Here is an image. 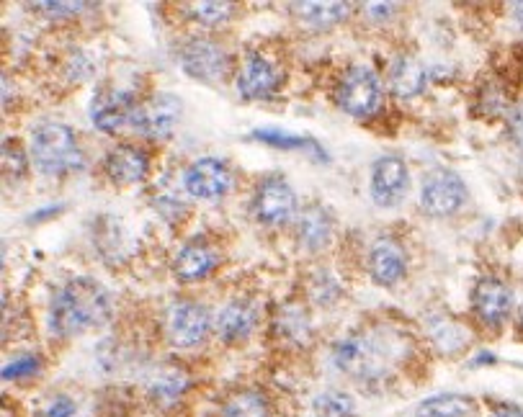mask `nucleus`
Listing matches in <instances>:
<instances>
[{
	"label": "nucleus",
	"instance_id": "1a4fd4ad",
	"mask_svg": "<svg viewBox=\"0 0 523 417\" xmlns=\"http://www.w3.org/2000/svg\"><path fill=\"white\" fill-rule=\"evenodd\" d=\"M408 165L405 160L397 158V155H384L374 163L371 168V178H369V191L371 199L377 201L379 206L390 209V206H397L405 194H408Z\"/></svg>",
	"mask_w": 523,
	"mask_h": 417
},
{
	"label": "nucleus",
	"instance_id": "7ed1b4c3",
	"mask_svg": "<svg viewBox=\"0 0 523 417\" xmlns=\"http://www.w3.org/2000/svg\"><path fill=\"white\" fill-rule=\"evenodd\" d=\"M335 98L346 114L364 119V116L377 114L379 103H382V83L369 67H351L343 73Z\"/></svg>",
	"mask_w": 523,
	"mask_h": 417
},
{
	"label": "nucleus",
	"instance_id": "f03ea898",
	"mask_svg": "<svg viewBox=\"0 0 523 417\" xmlns=\"http://www.w3.org/2000/svg\"><path fill=\"white\" fill-rule=\"evenodd\" d=\"M31 158L44 173H70L83 168V150L67 124L44 121L31 134Z\"/></svg>",
	"mask_w": 523,
	"mask_h": 417
},
{
	"label": "nucleus",
	"instance_id": "cd10ccee",
	"mask_svg": "<svg viewBox=\"0 0 523 417\" xmlns=\"http://www.w3.org/2000/svg\"><path fill=\"white\" fill-rule=\"evenodd\" d=\"M39 371V358L37 356H24V358H13L6 363L3 369V379H26V376H34Z\"/></svg>",
	"mask_w": 523,
	"mask_h": 417
},
{
	"label": "nucleus",
	"instance_id": "dca6fc26",
	"mask_svg": "<svg viewBox=\"0 0 523 417\" xmlns=\"http://www.w3.org/2000/svg\"><path fill=\"white\" fill-rule=\"evenodd\" d=\"M472 299H475V312L480 315V320L493 327H498L500 322L508 317L513 304L511 289H508L500 278L493 276L482 278L480 284L475 286V297Z\"/></svg>",
	"mask_w": 523,
	"mask_h": 417
},
{
	"label": "nucleus",
	"instance_id": "7c9ffc66",
	"mask_svg": "<svg viewBox=\"0 0 523 417\" xmlns=\"http://www.w3.org/2000/svg\"><path fill=\"white\" fill-rule=\"evenodd\" d=\"M42 8H47V13H55V16H70V13L83 11L86 3H44Z\"/></svg>",
	"mask_w": 523,
	"mask_h": 417
},
{
	"label": "nucleus",
	"instance_id": "c756f323",
	"mask_svg": "<svg viewBox=\"0 0 523 417\" xmlns=\"http://www.w3.org/2000/svg\"><path fill=\"white\" fill-rule=\"evenodd\" d=\"M508 132H511L513 142L523 147V103L516 106V109L511 111V116H508Z\"/></svg>",
	"mask_w": 523,
	"mask_h": 417
},
{
	"label": "nucleus",
	"instance_id": "412c9836",
	"mask_svg": "<svg viewBox=\"0 0 523 417\" xmlns=\"http://www.w3.org/2000/svg\"><path fill=\"white\" fill-rule=\"evenodd\" d=\"M477 405L462 394H438L418 407L415 417H475Z\"/></svg>",
	"mask_w": 523,
	"mask_h": 417
},
{
	"label": "nucleus",
	"instance_id": "a211bd4d",
	"mask_svg": "<svg viewBox=\"0 0 523 417\" xmlns=\"http://www.w3.org/2000/svg\"><path fill=\"white\" fill-rule=\"evenodd\" d=\"M219 258L204 242H191L176 255V276L181 281H201L217 268Z\"/></svg>",
	"mask_w": 523,
	"mask_h": 417
},
{
	"label": "nucleus",
	"instance_id": "f8f14e48",
	"mask_svg": "<svg viewBox=\"0 0 523 417\" xmlns=\"http://www.w3.org/2000/svg\"><path fill=\"white\" fill-rule=\"evenodd\" d=\"M335 358H338V366L343 371L353 376H361V379H369V376H377L382 371L384 361L382 353L377 351V345L371 343L369 338H361V335H353V338H346L338 351H335Z\"/></svg>",
	"mask_w": 523,
	"mask_h": 417
},
{
	"label": "nucleus",
	"instance_id": "bb28decb",
	"mask_svg": "<svg viewBox=\"0 0 523 417\" xmlns=\"http://www.w3.org/2000/svg\"><path fill=\"white\" fill-rule=\"evenodd\" d=\"M42 417H88V415L80 410L75 399L60 394V397L49 399L47 407H44V412H42Z\"/></svg>",
	"mask_w": 523,
	"mask_h": 417
},
{
	"label": "nucleus",
	"instance_id": "20e7f679",
	"mask_svg": "<svg viewBox=\"0 0 523 417\" xmlns=\"http://www.w3.org/2000/svg\"><path fill=\"white\" fill-rule=\"evenodd\" d=\"M253 212H256L258 222L268 224V227H279V224H286L297 214V194L279 173L266 176L256 188Z\"/></svg>",
	"mask_w": 523,
	"mask_h": 417
},
{
	"label": "nucleus",
	"instance_id": "2eb2a0df",
	"mask_svg": "<svg viewBox=\"0 0 523 417\" xmlns=\"http://www.w3.org/2000/svg\"><path fill=\"white\" fill-rule=\"evenodd\" d=\"M106 173L119 186H134L142 183L150 173V158L147 152L134 145H119L106 158Z\"/></svg>",
	"mask_w": 523,
	"mask_h": 417
},
{
	"label": "nucleus",
	"instance_id": "f704fd0d",
	"mask_svg": "<svg viewBox=\"0 0 523 417\" xmlns=\"http://www.w3.org/2000/svg\"><path fill=\"white\" fill-rule=\"evenodd\" d=\"M521 325H523V309H521Z\"/></svg>",
	"mask_w": 523,
	"mask_h": 417
},
{
	"label": "nucleus",
	"instance_id": "ddd939ff",
	"mask_svg": "<svg viewBox=\"0 0 523 417\" xmlns=\"http://www.w3.org/2000/svg\"><path fill=\"white\" fill-rule=\"evenodd\" d=\"M405 271H408V253L392 237H382L369 250V273L379 286H395Z\"/></svg>",
	"mask_w": 523,
	"mask_h": 417
},
{
	"label": "nucleus",
	"instance_id": "423d86ee",
	"mask_svg": "<svg viewBox=\"0 0 523 417\" xmlns=\"http://www.w3.org/2000/svg\"><path fill=\"white\" fill-rule=\"evenodd\" d=\"M183 111L181 98L173 93H155L153 98L137 103L132 116L134 132H140L142 137L160 139L168 137L173 132V127L178 124Z\"/></svg>",
	"mask_w": 523,
	"mask_h": 417
},
{
	"label": "nucleus",
	"instance_id": "39448f33",
	"mask_svg": "<svg viewBox=\"0 0 523 417\" xmlns=\"http://www.w3.org/2000/svg\"><path fill=\"white\" fill-rule=\"evenodd\" d=\"M467 201V186L454 170H433L420 188V204L431 217H451Z\"/></svg>",
	"mask_w": 523,
	"mask_h": 417
},
{
	"label": "nucleus",
	"instance_id": "f3484780",
	"mask_svg": "<svg viewBox=\"0 0 523 417\" xmlns=\"http://www.w3.org/2000/svg\"><path fill=\"white\" fill-rule=\"evenodd\" d=\"M335 230V219L330 209H325L323 204H312L307 206L302 217H299V242L305 245L307 250H323L330 242Z\"/></svg>",
	"mask_w": 523,
	"mask_h": 417
},
{
	"label": "nucleus",
	"instance_id": "393cba45",
	"mask_svg": "<svg viewBox=\"0 0 523 417\" xmlns=\"http://www.w3.org/2000/svg\"><path fill=\"white\" fill-rule=\"evenodd\" d=\"M315 417H353L356 405L343 392H325L315 399Z\"/></svg>",
	"mask_w": 523,
	"mask_h": 417
},
{
	"label": "nucleus",
	"instance_id": "a878e982",
	"mask_svg": "<svg viewBox=\"0 0 523 417\" xmlns=\"http://www.w3.org/2000/svg\"><path fill=\"white\" fill-rule=\"evenodd\" d=\"M232 13L230 3H196L194 6V16L201 21V24L214 26L219 21H225L227 16Z\"/></svg>",
	"mask_w": 523,
	"mask_h": 417
},
{
	"label": "nucleus",
	"instance_id": "473e14b6",
	"mask_svg": "<svg viewBox=\"0 0 523 417\" xmlns=\"http://www.w3.org/2000/svg\"><path fill=\"white\" fill-rule=\"evenodd\" d=\"M495 417H523V410H518V407H511V405H503L495 410Z\"/></svg>",
	"mask_w": 523,
	"mask_h": 417
},
{
	"label": "nucleus",
	"instance_id": "f257e3e1",
	"mask_svg": "<svg viewBox=\"0 0 523 417\" xmlns=\"http://www.w3.org/2000/svg\"><path fill=\"white\" fill-rule=\"evenodd\" d=\"M111 317V297L91 276L70 278L57 289L49 307V327L60 338H73L104 325Z\"/></svg>",
	"mask_w": 523,
	"mask_h": 417
},
{
	"label": "nucleus",
	"instance_id": "6e6552de",
	"mask_svg": "<svg viewBox=\"0 0 523 417\" xmlns=\"http://www.w3.org/2000/svg\"><path fill=\"white\" fill-rule=\"evenodd\" d=\"M134 109H137V103H134L132 93L116 88V85H101L91 101V119L96 129L114 134L132 124Z\"/></svg>",
	"mask_w": 523,
	"mask_h": 417
},
{
	"label": "nucleus",
	"instance_id": "4468645a",
	"mask_svg": "<svg viewBox=\"0 0 523 417\" xmlns=\"http://www.w3.org/2000/svg\"><path fill=\"white\" fill-rule=\"evenodd\" d=\"M281 73L276 70L274 62H268L258 52L248 55L243 70L238 75V91L243 98H268L279 91Z\"/></svg>",
	"mask_w": 523,
	"mask_h": 417
},
{
	"label": "nucleus",
	"instance_id": "4be33fe9",
	"mask_svg": "<svg viewBox=\"0 0 523 417\" xmlns=\"http://www.w3.org/2000/svg\"><path fill=\"white\" fill-rule=\"evenodd\" d=\"M294 13L305 21L307 26L328 29V26L341 24L348 16L346 3H294Z\"/></svg>",
	"mask_w": 523,
	"mask_h": 417
},
{
	"label": "nucleus",
	"instance_id": "6ab92c4d",
	"mask_svg": "<svg viewBox=\"0 0 523 417\" xmlns=\"http://www.w3.org/2000/svg\"><path fill=\"white\" fill-rule=\"evenodd\" d=\"M217 327L225 343H240L256 327V309L250 307L248 302H230L219 312Z\"/></svg>",
	"mask_w": 523,
	"mask_h": 417
},
{
	"label": "nucleus",
	"instance_id": "9d476101",
	"mask_svg": "<svg viewBox=\"0 0 523 417\" xmlns=\"http://www.w3.org/2000/svg\"><path fill=\"white\" fill-rule=\"evenodd\" d=\"M183 186L194 199L217 201L232 188V170L217 158H201L183 173Z\"/></svg>",
	"mask_w": 523,
	"mask_h": 417
},
{
	"label": "nucleus",
	"instance_id": "aec40b11",
	"mask_svg": "<svg viewBox=\"0 0 523 417\" xmlns=\"http://www.w3.org/2000/svg\"><path fill=\"white\" fill-rule=\"evenodd\" d=\"M390 88L400 98H415L426 88V70L413 57H400L390 70Z\"/></svg>",
	"mask_w": 523,
	"mask_h": 417
},
{
	"label": "nucleus",
	"instance_id": "72a5a7b5",
	"mask_svg": "<svg viewBox=\"0 0 523 417\" xmlns=\"http://www.w3.org/2000/svg\"><path fill=\"white\" fill-rule=\"evenodd\" d=\"M516 19L523 26V3H516Z\"/></svg>",
	"mask_w": 523,
	"mask_h": 417
},
{
	"label": "nucleus",
	"instance_id": "5701e85b",
	"mask_svg": "<svg viewBox=\"0 0 523 417\" xmlns=\"http://www.w3.org/2000/svg\"><path fill=\"white\" fill-rule=\"evenodd\" d=\"M268 402L261 392H238L227 399L225 417H268Z\"/></svg>",
	"mask_w": 523,
	"mask_h": 417
},
{
	"label": "nucleus",
	"instance_id": "0eeeda50",
	"mask_svg": "<svg viewBox=\"0 0 523 417\" xmlns=\"http://www.w3.org/2000/svg\"><path fill=\"white\" fill-rule=\"evenodd\" d=\"M168 338L178 348H194L209 333V309L199 302H176L168 309V320H165Z\"/></svg>",
	"mask_w": 523,
	"mask_h": 417
},
{
	"label": "nucleus",
	"instance_id": "2f4dec72",
	"mask_svg": "<svg viewBox=\"0 0 523 417\" xmlns=\"http://www.w3.org/2000/svg\"><path fill=\"white\" fill-rule=\"evenodd\" d=\"M366 16L371 19H382V16H392L395 13V6L392 3H366Z\"/></svg>",
	"mask_w": 523,
	"mask_h": 417
},
{
	"label": "nucleus",
	"instance_id": "c85d7f7f",
	"mask_svg": "<svg viewBox=\"0 0 523 417\" xmlns=\"http://www.w3.org/2000/svg\"><path fill=\"white\" fill-rule=\"evenodd\" d=\"M26 168V158H24V150L19 147V142H6V147H3V170H6L8 176L11 178H19L21 173H24Z\"/></svg>",
	"mask_w": 523,
	"mask_h": 417
},
{
	"label": "nucleus",
	"instance_id": "9b49d317",
	"mask_svg": "<svg viewBox=\"0 0 523 417\" xmlns=\"http://www.w3.org/2000/svg\"><path fill=\"white\" fill-rule=\"evenodd\" d=\"M181 65L186 75L204 80V83H219L230 73L227 55L222 52V47H217L209 39H194V42L186 44L181 52Z\"/></svg>",
	"mask_w": 523,
	"mask_h": 417
},
{
	"label": "nucleus",
	"instance_id": "b1692460",
	"mask_svg": "<svg viewBox=\"0 0 523 417\" xmlns=\"http://www.w3.org/2000/svg\"><path fill=\"white\" fill-rule=\"evenodd\" d=\"M258 142H266L271 147H284V150H312L315 145V139L302 137V134L294 132H284V129H256V132L250 134Z\"/></svg>",
	"mask_w": 523,
	"mask_h": 417
}]
</instances>
